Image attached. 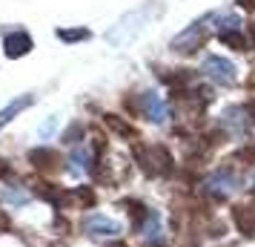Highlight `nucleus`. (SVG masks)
<instances>
[{
  "label": "nucleus",
  "instance_id": "6",
  "mask_svg": "<svg viewBox=\"0 0 255 247\" xmlns=\"http://www.w3.org/2000/svg\"><path fill=\"white\" fill-rule=\"evenodd\" d=\"M29 164L35 167L37 173H55V170H60V164H63V158H60L58 150H52V147H35L32 153H29Z\"/></svg>",
  "mask_w": 255,
  "mask_h": 247
},
{
  "label": "nucleus",
  "instance_id": "17",
  "mask_svg": "<svg viewBox=\"0 0 255 247\" xmlns=\"http://www.w3.org/2000/svg\"><path fill=\"white\" fill-rule=\"evenodd\" d=\"M3 199H9L12 204H26L29 201V190H23L20 184H9V187H3Z\"/></svg>",
  "mask_w": 255,
  "mask_h": 247
},
{
  "label": "nucleus",
  "instance_id": "1",
  "mask_svg": "<svg viewBox=\"0 0 255 247\" xmlns=\"http://www.w3.org/2000/svg\"><path fill=\"white\" fill-rule=\"evenodd\" d=\"M204 193H207L212 201H224L230 193H235L238 190V176L232 173L230 167H221V170H215L212 176L204 178Z\"/></svg>",
  "mask_w": 255,
  "mask_h": 247
},
{
  "label": "nucleus",
  "instance_id": "23",
  "mask_svg": "<svg viewBox=\"0 0 255 247\" xmlns=\"http://www.w3.org/2000/svg\"><path fill=\"white\" fill-rule=\"evenodd\" d=\"M247 112H250V121H253V124H255V101H253V104H250V106H247Z\"/></svg>",
  "mask_w": 255,
  "mask_h": 247
},
{
  "label": "nucleus",
  "instance_id": "9",
  "mask_svg": "<svg viewBox=\"0 0 255 247\" xmlns=\"http://www.w3.org/2000/svg\"><path fill=\"white\" fill-rule=\"evenodd\" d=\"M138 112H143L152 124H163V121H166V104L158 98V92H143L140 95Z\"/></svg>",
  "mask_w": 255,
  "mask_h": 247
},
{
  "label": "nucleus",
  "instance_id": "10",
  "mask_svg": "<svg viewBox=\"0 0 255 247\" xmlns=\"http://www.w3.org/2000/svg\"><path fill=\"white\" fill-rule=\"evenodd\" d=\"M230 219H232V224L238 227L241 236H250V239L255 236V210L250 204H232Z\"/></svg>",
  "mask_w": 255,
  "mask_h": 247
},
{
  "label": "nucleus",
  "instance_id": "12",
  "mask_svg": "<svg viewBox=\"0 0 255 247\" xmlns=\"http://www.w3.org/2000/svg\"><path fill=\"white\" fill-rule=\"evenodd\" d=\"M32 104H35V95H23V98H14L9 106H3V109H0V130H3V127H6L12 118L20 115L23 109H29Z\"/></svg>",
  "mask_w": 255,
  "mask_h": 247
},
{
  "label": "nucleus",
  "instance_id": "22",
  "mask_svg": "<svg viewBox=\"0 0 255 247\" xmlns=\"http://www.w3.org/2000/svg\"><path fill=\"white\" fill-rule=\"evenodd\" d=\"M238 3H241L244 9H255V0H238Z\"/></svg>",
  "mask_w": 255,
  "mask_h": 247
},
{
  "label": "nucleus",
  "instance_id": "13",
  "mask_svg": "<svg viewBox=\"0 0 255 247\" xmlns=\"http://www.w3.org/2000/svg\"><path fill=\"white\" fill-rule=\"evenodd\" d=\"M140 233H143V239L149 242V245H163V233H161V219H158V213L152 210L149 219L138 227Z\"/></svg>",
  "mask_w": 255,
  "mask_h": 247
},
{
  "label": "nucleus",
  "instance_id": "21",
  "mask_svg": "<svg viewBox=\"0 0 255 247\" xmlns=\"http://www.w3.org/2000/svg\"><path fill=\"white\" fill-rule=\"evenodd\" d=\"M106 247H129L127 242H124V239H112V242H109V245Z\"/></svg>",
  "mask_w": 255,
  "mask_h": 247
},
{
  "label": "nucleus",
  "instance_id": "19",
  "mask_svg": "<svg viewBox=\"0 0 255 247\" xmlns=\"http://www.w3.org/2000/svg\"><path fill=\"white\" fill-rule=\"evenodd\" d=\"M81 135H83V124H72L69 130L63 132V141H69V144H78V141H81Z\"/></svg>",
  "mask_w": 255,
  "mask_h": 247
},
{
  "label": "nucleus",
  "instance_id": "2",
  "mask_svg": "<svg viewBox=\"0 0 255 247\" xmlns=\"http://www.w3.org/2000/svg\"><path fill=\"white\" fill-rule=\"evenodd\" d=\"M207 23H209V17L207 20H195L186 32H181V35L169 43V49L178 52V55H195L198 49L204 46V40H207Z\"/></svg>",
  "mask_w": 255,
  "mask_h": 247
},
{
  "label": "nucleus",
  "instance_id": "3",
  "mask_svg": "<svg viewBox=\"0 0 255 247\" xmlns=\"http://www.w3.org/2000/svg\"><path fill=\"white\" fill-rule=\"evenodd\" d=\"M32 193H35L37 199L49 201L52 207H58V210H66V204H72V193H66V187L52 184L46 178H35L32 181Z\"/></svg>",
  "mask_w": 255,
  "mask_h": 247
},
{
  "label": "nucleus",
  "instance_id": "14",
  "mask_svg": "<svg viewBox=\"0 0 255 247\" xmlns=\"http://www.w3.org/2000/svg\"><path fill=\"white\" fill-rule=\"evenodd\" d=\"M104 124H106L112 132H115V135L127 138V141H132V138L138 135V132H135V127H132V124H127L121 115H104Z\"/></svg>",
  "mask_w": 255,
  "mask_h": 247
},
{
  "label": "nucleus",
  "instance_id": "24",
  "mask_svg": "<svg viewBox=\"0 0 255 247\" xmlns=\"http://www.w3.org/2000/svg\"><path fill=\"white\" fill-rule=\"evenodd\" d=\"M250 37H253V43H250V46L255 49V23H250Z\"/></svg>",
  "mask_w": 255,
  "mask_h": 247
},
{
  "label": "nucleus",
  "instance_id": "16",
  "mask_svg": "<svg viewBox=\"0 0 255 247\" xmlns=\"http://www.w3.org/2000/svg\"><path fill=\"white\" fill-rule=\"evenodd\" d=\"M72 201L78 204V207H83V210H89V207H95V190L92 187H75L72 190Z\"/></svg>",
  "mask_w": 255,
  "mask_h": 247
},
{
  "label": "nucleus",
  "instance_id": "20",
  "mask_svg": "<svg viewBox=\"0 0 255 247\" xmlns=\"http://www.w3.org/2000/svg\"><path fill=\"white\" fill-rule=\"evenodd\" d=\"M9 173H12V170H9V164H6V161L0 158V178H3V176H9Z\"/></svg>",
  "mask_w": 255,
  "mask_h": 247
},
{
  "label": "nucleus",
  "instance_id": "4",
  "mask_svg": "<svg viewBox=\"0 0 255 247\" xmlns=\"http://www.w3.org/2000/svg\"><path fill=\"white\" fill-rule=\"evenodd\" d=\"M204 75L209 81L221 83V86H232L235 83V66L227 58H218V55H209L204 60Z\"/></svg>",
  "mask_w": 255,
  "mask_h": 247
},
{
  "label": "nucleus",
  "instance_id": "18",
  "mask_svg": "<svg viewBox=\"0 0 255 247\" xmlns=\"http://www.w3.org/2000/svg\"><path fill=\"white\" fill-rule=\"evenodd\" d=\"M221 43L235 49V52H247V40H244V35H238V32H224V35H221Z\"/></svg>",
  "mask_w": 255,
  "mask_h": 247
},
{
  "label": "nucleus",
  "instance_id": "8",
  "mask_svg": "<svg viewBox=\"0 0 255 247\" xmlns=\"http://www.w3.org/2000/svg\"><path fill=\"white\" fill-rule=\"evenodd\" d=\"M3 49H6V58L17 60L35 49V40H32L29 32H12V35H6V40H3Z\"/></svg>",
  "mask_w": 255,
  "mask_h": 247
},
{
  "label": "nucleus",
  "instance_id": "7",
  "mask_svg": "<svg viewBox=\"0 0 255 247\" xmlns=\"http://www.w3.org/2000/svg\"><path fill=\"white\" fill-rule=\"evenodd\" d=\"M83 230L89 236H112V239H118L121 236V224L115 219L104 216V213H89L83 219Z\"/></svg>",
  "mask_w": 255,
  "mask_h": 247
},
{
  "label": "nucleus",
  "instance_id": "15",
  "mask_svg": "<svg viewBox=\"0 0 255 247\" xmlns=\"http://www.w3.org/2000/svg\"><path fill=\"white\" fill-rule=\"evenodd\" d=\"M89 37H92V32L86 26H81V29H58V40H63V43H81V40H89Z\"/></svg>",
  "mask_w": 255,
  "mask_h": 247
},
{
  "label": "nucleus",
  "instance_id": "11",
  "mask_svg": "<svg viewBox=\"0 0 255 247\" xmlns=\"http://www.w3.org/2000/svg\"><path fill=\"white\" fill-rule=\"evenodd\" d=\"M149 158H152V167H155V176H158V173H161V176H172L175 173V158L163 144H152Z\"/></svg>",
  "mask_w": 255,
  "mask_h": 247
},
{
  "label": "nucleus",
  "instance_id": "5",
  "mask_svg": "<svg viewBox=\"0 0 255 247\" xmlns=\"http://www.w3.org/2000/svg\"><path fill=\"white\" fill-rule=\"evenodd\" d=\"M250 112H247V106H230L227 112H224V121H221V130H227V135H238L244 138L247 132H250Z\"/></svg>",
  "mask_w": 255,
  "mask_h": 247
}]
</instances>
